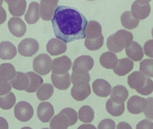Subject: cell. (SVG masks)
Listing matches in <instances>:
<instances>
[{
  "label": "cell",
  "instance_id": "1",
  "mask_svg": "<svg viewBox=\"0 0 153 129\" xmlns=\"http://www.w3.org/2000/svg\"><path fill=\"white\" fill-rule=\"evenodd\" d=\"M52 23L56 37L65 43L85 38L87 19L74 7L58 6L55 11Z\"/></svg>",
  "mask_w": 153,
  "mask_h": 129
},
{
  "label": "cell",
  "instance_id": "2",
  "mask_svg": "<svg viewBox=\"0 0 153 129\" xmlns=\"http://www.w3.org/2000/svg\"><path fill=\"white\" fill-rule=\"evenodd\" d=\"M128 84L132 89L143 95L153 92V81L139 71H134L128 77Z\"/></svg>",
  "mask_w": 153,
  "mask_h": 129
},
{
  "label": "cell",
  "instance_id": "3",
  "mask_svg": "<svg viewBox=\"0 0 153 129\" xmlns=\"http://www.w3.org/2000/svg\"><path fill=\"white\" fill-rule=\"evenodd\" d=\"M53 62L48 55L42 54L39 55L33 60V68L35 72L41 75H45L52 69Z\"/></svg>",
  "mask_w": 153,
  "mask_h": 129
},
{
  "label": "cell",
  "instance_id": "4",
  "mask_svg": "<svg viewBox=\"0 0 153 129\" xmlns=\"http://www.w3.org/2000/svg\"><path fill=\"white\" fill-rule=\"evenodd\" d=\"M15 118L21 122H27L32 119L34 115V110L32 105L24 101L19 102L14 109Z\"/></svg>",
  "mask_w": 153,
  "mask_h": 129
},
{
  "label": "cell",
  "instance_id": "5",
  "mask_svg": "<svg viewBox=\"0 0 153 129\" xmlns=\"http://www.w3.org/2000/svg\"><path fill=\"white\" fill-rule=\"evenodd\" d=\"M150 1L137 0L133 3L131 7V13L134 18L137 19H146L151 13Z\"/></svg>",
  "mask_w": 153,
  "mask_h": 129
},
{
  "label": "cell",
  "instance_id": "6",
  "mask_svg": "<svg viewBox=\"0 0 153 129\" xmlns=\"http://www.w3.org/2000/svg\"><path fill=\"white\" fill-rule=\"evenodd\" d=\"M112 37L115 45L120 52L131 45L134 39L132 33L123 29L118 31L112 34Z\"/></svg>",
  "mask_w": 153,
  "mask_h": 129
},
{
  "label": "cell",
  "instance_id": "7",
  "mask_svg": "<svg viewBox=\"0 0 153 129\" xmlns=\"http://www.w3.org/2000/svg\"><path fill=\"white\" fill-rule=\"evenodd\" d=\"M39 48V44L36 40L26 38L18 45V52L22 56L30 57L38 51Z\"/></svg>",
  "mask_w": 153,
  "mask_h": 129
},
{
  "label": "cell",
  "instance_id": "8",
  "mask_svg": "<svg viewBox=\"0 0 153 129\" xmlns=\"http://www.w3.org/2000/svg\"><path fill=\"white\" fill-rule=\"evenodd\" d=\"M91 86L87 82H81L74 84L71 91L72 97L78 101H82L91 94Z\"/></svg>",
  "mask_w": 153,
  "mask_h": 129
},
{
  "label": "cell",
  "instance_id": "9",
  "mask_svg": "<svg viewBox=\"0 0 153 129\" xmlns=\"http://www.w3.org/2000/svg\"><path fill=\"white\" fill-rule=\"evenodd\" d=\"M52 73L64 75L68 73L72 65L71 59L66 56H63L54 59L52 64Z\"/></svg>",
  "mask_w": 153,
  "mask_h": 129
},
{
  "label": "cell",
  "instance_id": "10",
  "mask_svg": "<svg viewBox=\"0 0 153 129\" xmlns=\"http://www.w3.org/2000/svg\"><path fill=\"white\" fill-rule=\"evenodd\" d=\"M94 65V61L91 57L82 55L77 57L74 63L72 70L73 72H88L92 69Z\"/></svg>",
  "mask_w": 153,
  "mask_h": 129
},
{
  "label": "cell",
  "instance_id": "11",
  "mask_svg": "<svg viewBox=\"0 0 153 129\" xmlns=\"http://www.w3.org/2000/svg\"><path fill=\"white\" fill-rule=\"evenodd\" d=\"M147 106L146 99L138 95H134L127 102V109L130 113L138 114L144 112Z\"/></svg>",
  "mask_w": 153,
  "mask_h": 129
},
{
  "label": "cell",
  "instance_id": "12",
  "mask_svg": "<svg viewBox=\"0 0 153 129\" xmlns=\"http://www.w3.org/2000/svg\"><path fill=\"white\" fill-rule=\"evenodd\" d=\"M8 27L10 33L17 37H23L27 31L26 24L19 18L12 17L8 21Z\"/></svg>",
  "mask_w": 153,
  "mask_h": 129
},
{
  "label": "cell",
  "instance_id": "13",
  "mask_svg": "<svg viewBox=\"0 0 153 129\" xmlns=\"http://www.w3.org/2000/svg\"><path fill=\"white\" fill-rule=\"evenodd\" d=\"M59 1L42 0L40 1V15L42 19L50 21L53 18L55 10Z\"/></svg>",
  "mask_w": 153,
  "mask_h": 129
},
{
  "label": "cell",
  "instance_id": "14",
  "mask_svg": "<svg viewBox=\"0 0 153 129\" xmlns=\"http://www.w3.org/2000/svg\"><path fill=\"white\" fill-rule=\"evenodd\" d=\"M53 106L48 102L39 104L37 108V117L39 120L44 123L49 122L54 115Z\"/></svg>",
  "mask_w": 153,
  "mask_h": 129
},
{
  "label": "cell",
  "instance_id": "15",
  "mask_svg": "<svg viewBox=\"0 0 153 129\" xmlns=\"http://www.w3.org/2000/svg\"><path fill=\"white\" fill-rule=\"evenodd\" d=\"M92 89L96 95L101 97H107L111 94V86L106 80L97 79L92 84Z\"/></svg>",
  "mask_w": 153,
  "mask_h": 129
},
{
  "label": "cell",
  "instance_id": "16",
  "mask_svg": "<svg viewBox=\"0 0 153 129\" xmlns=\"http://www.w3.org/2000/svg\"><path fill=\"white\" fill-rule=\"evenodd\" d=\"M47 52L52 56L62 54L67 50V45L65 42L58 39L50 40L46 45Z\"/></svg>",
  "mask_w": 153,
  "mask_h": 129
},
{
  "label": "cell",
  "instance_id": "17",
  "mask_svg": "<svg viewBox=\"0 0 153 129\" xmlns=\"http://www.w3.org/2000/svg\"><path fill=\"white\" fill-rule=\"evenodd\" d=\"M17 48L12 43L8 41L0 43V58L3 60H11L17 55Z\"/></svg>",
  "mask_w": 153,
  "mask_h": 129
},
{
  "label": "cell",
  "instance_id": "18",
  "mask_svg": "<svg viewBox=\"0 0 153 129\" xmlns=\"http://www.w3.org/2000/svg\"><path fill=\"white\" fill-rule=\"evenodd\" d=\"M10 83L14 89L19 91H24L29 86V78L27 74L18 71L16 72L15 76Z\"/></svg>",
  "mask_w": 153,
  "mask_h": 129
},
{
  "label": "cell",
  "instance_id": "19",
  "mask_svg": "<svg viewBox=\"0 0 153 129\" xmlns=\"http://www.w3.org/2000/svg\"><path fill=\"white\" fill-rule=\"evenodd\" d=\"M51 80L54 86L60 90H66L71 84V77L69 73L64 75H56L52 73Z\"/></svg>",
  "mask_w": 153,
  "mask_h": 129
},
{
  "label": "cell",
  "instance_id": "20",
  "mask_svg": "<svg viewBox=\"0 0 153 129\" xmlns=\"http://www.w3.org/2000/svg\"><path fill=\"white\" fill-rule=\"evenodd\" d=\"M40 7L37 2L32 1L30 4L28 9L25 15V19L29 24L36 23L40 18Z\"/></svg>",
  "mask_w": 153,
  "mask_h": 129
},
{
  "label": "cell",
  "instance_id": "21",
  "mask_svg": "<svg viewBox=\"0 0 153 129\" xmlns=\"http://www.w3.org/2000/svg\"><path fill=\"white\" fill-rule=\"evenodd\" d=\"M134 66V63L129 58H122L118 60L117 66L113 69V71L119 76H124L131 72Z\"/></svg>",
  "mask_w": 153,
  "mask_h": 129
},
{
  "label": "cell",
  "instance_id": "22",
  "mask_svg": "<svg viewBox=\"0 0 153 129\" xmlns=\"http://www.w3.org/2000/svg\"><path fill=\"white\" fill-rule=\"evenodd\" d=\"M69 126H71L70 119L62 111L53 117L50 123V129H67Z\"/></svg>",
  "mask_w": 153,
  "mask_h": 129
},
{
  "label": "cell",
  "instance_id": "23",
  "mask_svg": "<svg viewBox=\"0 0 153 129\" xmlns=\"http://www.w3.org/2000/svg\"><path fill=\"white\" fill-rule=\"evenodd\" d=\"M8 4L10 13L14 16L19 17L24 14L27 7V2L21 1H5Z\"/></svg>",
  "mask_w": 153,
  "mask_h": 129
},
{
  "label": "cell",
  "instance_id": "24",
  "mask_svg": "<svg viewBox=\"0 0 153 129\" xmlns=\"http://www.w3.org/2000/svg\"><path fill=\"white\" fill-rule=\"evenodd\" d=\"M127 55L134 62H139L144 57L143 50L142 46L136 41H133L131 45L126 49Z\"/></svg>",
  "mask_w": 153,
  "mask_h": 129
},
{
  "label": "cell",
  "instance_id": "25",
  "mask_svg": "<svg viewBox=\"0 0 153 129\" xmlns=\"http://www.w3.org/2000/svg\"><path fill=\"white\" fill-rule=\"evenodd\" d=\"M106 108L110 114L113 117H119L125 112V103L118 102L110 98L106 103Z\"/></svg>",
  "mask_w": 153,
  "mask_h": 129
},
{
  "label": "cell",
  "instance_id": "26",
  "mask_svg": "<svg viewBox=\"0 0 153 129\" xmlns=\"http://www.w3.org/2000/svg\"><path fill=\"white\" fill-rule=\"evenodd\" d=\"M102 28L100 24L95 21L88 22L85 30V37L88 39H94L102 35Z\"/></svg>",
  "mask_w": 153,
  "mask_h": 129
},
{
  "label": "cell",
  "instance_id": "27",
  "mask_svg": "<svg viewBox=\"0 0 153 129\" xmlns=\"http://www.w3.org/2000/svg\"><path fill=\"white\" fill-rule=\"evenodd\" d=\"M117 56L112 52H106L102 54L100 58V63L107 69H114L117 64Z\"/></svg>",
  "mask_w": 153,
  "mask_h": 129
},
{
  "label": "cell",
  "instance_id": "28",
  "mask_svg": "<svg viewBox=\"0 0 153 129\" xmlns=\"http://www.w3.org/2000/svg\"><path fill=\"white\" fill-rule=\"evenodd\" d=\"M129 93L125 86L118 85L112 88L111 98L120 103H125L128 98Z\"/></svg>",
  "mask_w": 153,
  "mask_h": 129
},
{
  "label": "cell",
  "instance_id": "29",
  "mask_svg": "<svg viewBox=\"0 0 153 129\" xmlns=\"http://www.w3.org/2000/svg\"><path fill=\"white\" fill-rule=\"evenodd\" d=\"M120 20L123 27L128 30L136 28L140 23V20L134 18L130 11L123 13L120 17Z\"/></svg>",
  "mask_w": 153,
  "mask_h": 129
},
{
  "label": "cell",
  "instance_id": "30",
  "mask_svg": "<svg viewBox=\"0 0 153 129\" xmlns=\"http://www.w3.org/2000/svg\"><path fill=\"white\" fill-rule=\"evenodd\" d=\"M26 74L29 78L30 84L25 91L28 93L35 92L44 83L43 78L32 71L27 72Z\"/></svg>",
  "mask_w": 153,
  "mask_h": 129
},
{
  "label": "cell",
  "instance_id": "31",
  "mask_svg": "<svg viewBox=\"0 0 153 129\" xmlns=\"http://www.w3.org/2000/svg\"><path fill=\"white\" fill-rule=\"evenodd\" d=\"M15 67L12 64L5 63L0 65V79L4 81H11L16 75Z\"/></svg>",
  "mask_w": 153,
  "mask_h": 129
},
{
  "label": "cell",
  "instance_id": "32",
  "mask_svg": "<svg viewBox=\"0 0 153 129\" xmlns=\"http://www.w3.org/2000/svg\"><path fill=\"white\" fill-rule=\"evenodd\" d=\"M78 118L84 123L91 122L94 118V111L88 105L82 106L78 111Z\"/></svg>",
  "mask_w": 153,
  "mask_h": 129
},
{
  "label": "cell",
  "instance_id": "33",
  "mask_svg": "<svg viewBox=\"0 0 153 129\" xmlns=\"http://www.w3.org/2000/svg\"><path fill=\"white\" fill-rule=\"evenodd\" d=\"M54 93V87L50 84H45L39 87L36 92V96L40 101H45L51 98Z\"/></svg>",
  "mask_w": 153,
  "mask_h": 129
},
{
  "label": "cell",
  "instance_id": "34",
  "mask_svg": "<svg viewBox=\"0 0 153 129\" xmlns=\"http://www.w3.org/2000/svg\"><path fill=\"white\" fill-rule=\"evenodd\" d=\"M15 95L10 92L3 96L0 95V108L4 110H9L13 108L16 103Z\"/></svg>",
  "mask_w": 153,
  "mask_h": 129
},
{
  "label": "cell",
  "instance_id": "35",
  "mask_svg": "<svg viewBox=\"0 0 153 129\" xmlns=\"http://www.w3.org/2000/svg\"><path fill=\"white\" fill-rule=\"evenodd\" d=\"M104 43V37L102 35L94 39H86L85 41V48L90 51H96L101 48Z\"/></svg>",
  "mask_w": 153,
  "mask_h": 129
},
{
  "label": "cell",
  "instance_id": "36",
  "mask_svg": "<svg viewBox=\"0 0 153 129\" xmlns=\"http://www.w3.org/2000/svg\"><path fill=\"white\" fill-rule=\"evenodd\" d=\"M140 71L146 77L153 78V59L142 61L140 63Z\"/></svg>",
  "mask_w": 153,
  "mask_h": 129
},
{
  "label": "cell",
  "instance_id": "37",
  "mask_svg": "<svg viewBox=\"0 0 153 129\" xmlns=\"http://www.w3.org/2000/svg\"><path fill=\"white\" fill-rule=\"evenodd\" d=\"M91 79L90 74L88 72H73L71 77V81L73 84L81 82H85L89 83Z\"/></svg>",
  "mask_w": 153,
  "mask_h": 129
},
{
  "label": "cell",
  "instance_id": "38",
  "mask_svg": "<svg viewBox=\"0 0 153 129\" xmlns=\"http://www.w3.org/2000/svg\"><path fill=\"white\" fill-rule=\"evenodd\" d=\"M61 111L66 114L69 118L70 120L71 126H73L76 124L78 118L77 113L74 109L71 108H66L63 109Z\"/></svg>",
  "mask_w": 153,
  "mask_h": 129
},
{
  "label": "cell",
  "instance_id": "39",
  "mask_svg": "<svg viewBox=\"0 0 153 129\" xmlns=\"http://www.w3.org/2000/svg\"><path fill=\"white\" fill-rule=\"evenodd\" d=\"M147 106L144 114L146 118L150 120H153V97H149L146 99Z\"/></svg>",
  "mask_w": 153,
  "mask_h": 129
},
{
  "label": "cell",
  "instance_id": "40",
  "mask_svg": "<svg viewBox=\"0 0 153 129\" xmlns=\"http://www.w3.org/2000/svg\"><path fill=\"white\" fill-rule=\"evenodd\" d=\"M116 123L115 122L109 119L102 120L99 123L98 129H115Z\"/></svg>",
  "mask_w": 153,
  "mask_h": 129
},
{
  "label": "cell",
  "instance_id": "41",
  "mask_svg": "<svg viewBox=\"0 0 153 129\" xmlns=\"http://www.w3.org/2000/svg\"><path fill=\"white\" fill-rule=\"evenodd\" d=\"M12 86L8 81L0 79V95L3 96L10 92Z\"/></svg>",
  "mask_w": 153,
  "mask_h": 129
},
{
  "label": "cell",
  "instance_id": "42",
  "mask_svg": "<svg viewBox=\"0 0 153 129\" xmlns=\"http://www.w3.org/2000/svg\"><path fill=\"white\" fill-rule=\"evenodd\" d=\"M143 48L146 55L153 58V40L146 41L144 45Z\"/></svg>",
  "mask_w": 153,
  "mask_h": 129
},
{
  "label": "cell",
  "instance_id": "43",
  "mask_svg": "<svg viewBox=\"0 0 153 129\" xmlns=\"http://www.w3.org/2000/svg\"><path fill=\"white\" fill-rule=\"evenodd\" d=\"M136 129H153V122L148 120H143L137 125Z\"/></svg>",
  "mask_w": 153,
  "mask_h": 129
},
{
  "label": "cell",
  "instance_id": "44",
  "mask_svg": "<svg viewBox=\"0 0 153 129\" xmlns=\"http://www.w3.org/2000/svg\"><path fill=\"white\" fill-rule=\"evenodd\" d=\"M7 13L4 8L0 7V25L3 24L6 21Z\"/></svg>",
  "mask_w": 153,
  "mask_h": 129
},
{
  "label": "cell",
  "instance_id": "45",
  "mask_svg": "<svg viewBox=\"0 0 153 129\" xmlns=\"http://www.w3.org/2000/svg\"><path fill=\"white\" fill-rule=\"evenodd\" d=\"M117 129H133L128 123L125 122H122L118 123L117 126Z\"/></svg>",
  "mask_w": 153,
  "mask_h": 129
},
{
  "label": "cell",
  "instance_id": "46",
  "mask_svg": "<svg viewBox=\"0 0 153 129\" xmlns=\"http://www.w3.org/2000/svg\"><path fill=\"white\" fill-rule=\"evenodd\" d=\"M0 129H9V124L6 120L0 117Z\"/></svg>",
  "mask_w": 153,
  "mask_h": 129
},
{
  "label": "cell",
  "instance_id": "47",
  "mask_svg": "<svg viewBox=\"0 0 153 129\" xmlns=\"http://www.w3.org/2000/svg\"><path fill=\"white\" fill-rule=\"evenodd\" d=\"M77 129H97L92 124H82L79 126Z\"/></svg>",
  "mask_w": 153,
  "mask_h": 129
},
{
  "label": "cell",
  "instance_id": "48",
  "mask_svg": "<svg viewBox=\"0 0 153 129\" xmlns=\"http://www.w3.org/2000/svg\"><path fill=\"white\" fill-rule=\"evenodd\" d=\"M21 129H32L31 128H30V127H23V128H22Z\"/></svg>",
  "mask_w": 153,
  "mask_h": 129
},
{
  "label": "cell",
  "instance_id": "49",
  "mask_svg": "<svg viewBox=\"0 0 153 129\" xmlns=\"http://www.w3.org/2000/svg\"><path fill=\"white\" fill-rule=\"evenodd\" d=\"M3 2V1H0V7H1Z\"/></svg>",
  "mask_w": 153,
  "mask_h": 129
},
{
  "label": "cell",
  "instance_id": "50",
  "mask_svg": "<svg viewBox=\"0 0 153 129\" xmlns=\"http://www.w3.org/2000/svg\"><path fill=\"white\" fill-rule=\"evenodd\" d=\"M152 37L153 38V28H152Z\"/></svg>",
  "mask_w": 153,
  "mask_h": 129
},
{
  "label": "cell",
  "instance_id": "51",
  "mask_svg": "<svg viewBox=\"0 0 153 129\" xmlns=\"http://www.w3.org/2000/svg\"><path fill=\"white\" fill-rule=\"evenodd\" d=\"M49 129L48 128H43V129Z\"/></svg>",
  "mask_w": 153,
  "mask_h": 129
}]
</instances>
